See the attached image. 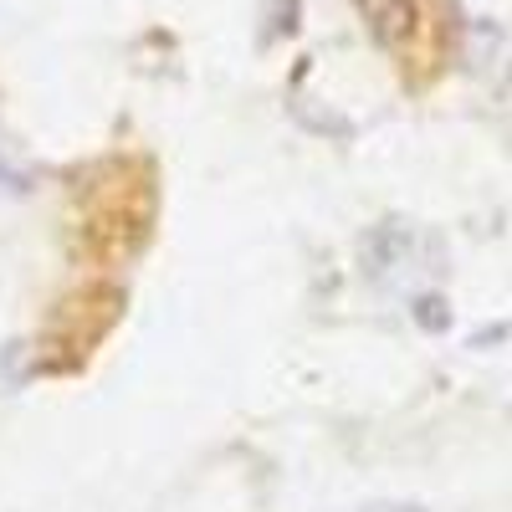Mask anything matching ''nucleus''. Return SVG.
I'll return each instance as SVG.
<instances>
[{
    "instance_id": "1",
    "label": "nucleus",
    "mask_w": 512,
    "mask_h": 512,
    "mask_svg": "<svg viewBox=\"0 0 512 512\" xmlns=\"http://www.w3.org/2000/svg\"><path fill=\"white\" fill-rule=\"evenodd\" d=\"M159 231V164L144 149H108L67 185L72 272L123 277Z\"/></svg>"
},
{
    "instance_id": "2",
    "label": "nucleus",
    "mask_w": 512,
    "mask_h": 512,
    "mask_svg": "<svg viewBox=\"0 0 512 512\" xmlns=\"http://www.w3.org/2000/svg\"><path fill=\"white\" fill-rule=\"evenodd\" d=\"M123 313H128V282L123 277L72 272L67 292L52 303L47 323L36 333V374H52V379L82 374L113 338Z\"/></svg>"
},
{
    "instance_id": "3",
    "label": "nucleus",
    "mask_w": 512,
    "mask_h": 512,
    "mask_svg": "<svg viewBox=\"0 0 512 512\" xmlns=\"http://www.w3.org/2000/svg\"><path fill=\"white\" fill-rule=\"evenodd\" d=\"M369 36L395 57L410 88H425L451 52V11L446 0H359Z\"/></svg>"
}]
</instances>
